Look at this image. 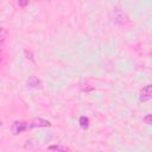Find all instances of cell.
Here are the masks:
<instances>
[{
  "instance_id": "cell-1",
  "label": "cell",
  "mask_w": 152,
  "mask_h": 152,
  "mask_svg": "<svg viewBox=\"0 0 152 152\" xmlns=\"http://www.w3.org/2000/svg\"><path fill=\"white\" fill-rule=\"evenodd\" d=\"M28 127V125L25 121H15L12 126H11V132L13 134H20L24 131H26Z\"/></svg>"
},
{
  "instance_id": "cell-2",
  "label": "cell",
  "mask_w": 152,
  "mask_h": 152,
  "mask_svg": "<svg viewBox=\"0 0 152 152\" xmlns=\"http://www.w3.org/2000/svg\"><path fill=\"white\" fill-rule=\"evenodd\" d=\"M152 96V86L151 84H147L141 90H140V94H139V100L141 102H145V101H148Z\"/></svg>"
},
{
  "instance_id": "cell-3",
  "label": "cell",
  "mask_w": 152,
  "mask_h": 152,
  "mask_svg": "<svg viewBox=\"0 0 152 152\" xmlns=\"http://www.w3.org/2000/svg\"><path fill=\"white\" fill-rule=\"evenodd\" d=\"M124 19H125V15H124L122 11L119 10V8H114V11H113V20L115 23H118V24H122Z\"/></svg>"
},
{
  "instance_id": "cell-4",
  "label": "cell",
  "mask_w": 152,
  "mask_h": 152,
  "mask_svg": "<svg viewBox=\"0 0 152 152\" xmlns=\"http://www.w3.org/2000/svg\"><path fill=\"white\" fill-rule=\"evenodd\" d=\"M51 126L50 121L45 120V119H34L32 122H31V127H49Z\"/></svg>"
},
{
  "instance_id": "cell-5",
  "label": "cell",
  "mask_w": 152,
  "mask_h": 152,
  "mask_svg": "<svg viewBox=\"0 0 152 152\" xmlns=\"http://www.w3.org/2000/svg\"><path fill=\"white\" fill-rule=\"evenodd\" d=\"M49 150L56 151V152H71L70 148H68L66 146H63V145H51V146H49Z\"/></svg>"
},
{
  "instance_id": "cell-6",
  "label": "cell",
  "mask_w": 152,
  "mask_h": 152,
  "mask_svg": "<svg viewBox=\"0 0 152 152\" xmlns=\"http://www.w3.org/2000/svg\"><path fill=\"white\" fill-rule=\"evenodd\" d=\"M27 84L30 87H38L40 84V81L36 77V76H31L28 80H27Z\"/></svg>"
},
{
  "instance_id": "cell-7",
  "label": "cell",
  "mask_w": 152,
  "mask_h": 152,
  "mask_svg": "<svg viewBox=\"0 0 152 152\" xmlns=\"http://www.w3.org/2000/svg\"><path fill=\"white\" fill-rule=\"evenodd\" d=\"M80 126H81L83 129H87V128L89 127V120H88V118L81 116V118H80Z\"/></svg>"
},
{
  "instance_id": "cell-8",
  "label": "cell",
  "mask_w": 152,
  "mask_h": 152,
  "mask_svg": "<svg viewBox=\"0 0 152 152\" xmlns=\"http://www.w3.org/2000/svg\"><path fill=\"white\" fill-rule=\"evenodd\" d=\"M7 30L5 28V27H0V43H2V42H5L6 40V38H7Z\"/></svg>"
},
{
  "instance_id": "cell-9",
  "label": "cell",
  "mask_w": 152,
  "mask_h": 152,
  "mask_svg": "<svg viewBox=\"0 0 152 152\" xmlns=\"http://www.w3.org/2000/svg\"><path fill=\"white\" fill-rule=\"evenodd\" d=\"M142 120H144V122H145V124L151 125V124H152V115H151V114H147Z\"/></svg>"
},
{
  "instance_id": "cell-10",
  "label": "cell",
  "mask_w": 152,
  "mask_h": 152,
  "mask_svg": "<svg viewBox=\"0 0 152 152\" xmlns=\"http://www.w3.org/2000/svg\"><path fill=\"white\" fill-rule=\"evenodd\" d=\"M25 53H26V56H27V58H30L32 62H34V58H33V56H32V53L28 51V50H25Z\"/></svg>"
},
{
  "instance_id": "cell-11",
  "label": "cell",
  "mask_w": 152,
  "mask_h": 152,
  "mask_svg": "<svg viewBox=\"0 0 152 152\" xmlns=\"http://www.w3.org/2000/svg\"><path fill=\"white\" fill-rule=\"evenodd\" d=\"M27 4H28V1H18V5H19V6H21V7L26 6Z\"/></svg>"
},
{
  "instance_id": "cell-12",
  "label": "cell",
  "mask_w": 152,
  "mask_h": 152,
  "mask_svg": "<svg viewBox=\"0 0 152 152\" xmlns=\"http://www.w3.org/2000/svg\"><path fill=\"white\" fill-rule=\"evenodd\" d=\"M0 127H1V121H0Z\"/></svg>"
},
{
  "instance_id": "cell-13",
  "label": "cell",
  "mask_w": 152,
  "mask_h": 152,
  "mask_svg": "<svg viewBox=\"0 0 152 152\" xmlns=\"http://www.w3.org/2000/svg\"><path fill=\"white\" fill-rule=\"evenodd\" d=\"M0 61H1V57H0Z\"/></svg>"
}]
</instances>
